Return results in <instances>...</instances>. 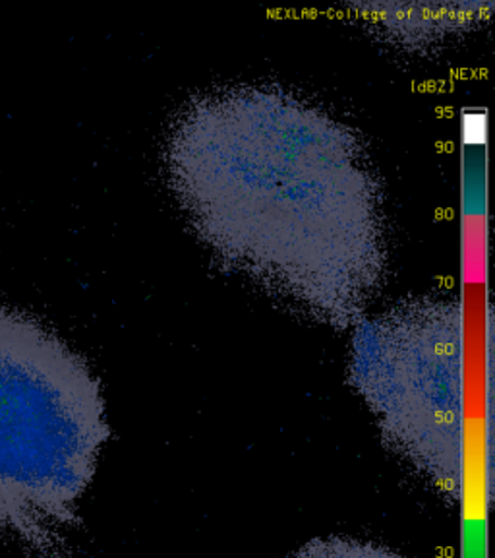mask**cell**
Listing matches in <instances>:
<instances>
[{"label":"cell","instance_id":"1","mask_svg":"<svg viewBox=\"0 0 495 558\" xmlns=\"http://www.w3.org/2000/svg\"><path fill=\"white\" fill-rule=\"evenodd\" d=\"M166 163L184 214L231 268L323 323L364 313L385 227L372 167L341 122L277 89L219 92L176 122Z\"/></svg>","mask_w":495,"mask_h":558},{"label":"cell","instance_id":"2","mask_svg":"<svg viewBox=\"0 0 495 558\" xmlns=\"http://www.w3.org/2000/svg\"><path fill=\"white\" fill-rule=\"evenodd\" d=\"M107 438L86 361L44 324L0 305V533L61 557Z\"/></svg>","mask_w":495,"mask_h":558},{"label":"cell","instance_id":"3","mask_svg":"<svg viewBox=\"0 0 495 558\" xmlns=\"http://www.w3.org/2000/svg\"><path fill=\"white\" fill-rule=\"evenodd\" d=\"M449 303L399 306L362 324L350 380L393 452L459 497L467 448V330Z\"/></svg>","mask_w":495,"mask_h":558},{"label":"cell","instance_id":"4","mask_svg":"<svg viewBox=\"0 0 495 558\" xmlns=\"http://www.w3.org/2000/svg\"><path fill=\"white\" fill-rule=\"evenodd\" d=\"M285 558H405L395 550L387 549L370 541L330 537L306 543L305 547L290 553Z\"/></svg>","mask_w":495,"mask_h":558}]
</instances>
